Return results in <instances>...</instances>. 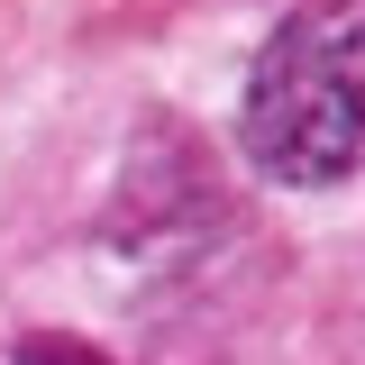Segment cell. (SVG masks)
<instances>
[{
  "label": "cell",
  "instance_id": "6da1fadb",
  "mask_svg": "<svg viewBox=\"0 0 365 365\" xmlns=\"http://www.w3.org/2000/svg\"><path fill=\"white\" fill-rule=\"evenodd\" d=\"M237 146L292 192L365 174V0H302L274 19L247 64Z\"/></svg>",
  "mask_w": 365,
  "mask_h": 365
},
{
  "label": "cell",
  "instance_id": "7a4b0ae2",
  "mask_svg": "<svg viewBox=\"0 0 365 365\" xmlns=\"http://www.w3.org/2000/svg\"><path fill=\"white\" fill-rule=\"evenodd\" d=\"M9 365H101V356H91L83 338H55V329H46V338H28V347H19Z\"/></svg>",
  "mask_w": 365,
  "mask_h": 365
}]
</instances>
